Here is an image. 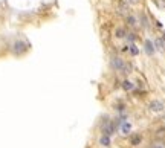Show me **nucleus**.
<instances>
[{
  "instance_id": "nucleus-11",
  "label": "nucleus",
  "mask_w": 165,
  "mask_h": 148,
  "mask_svg": "<svg viewBox=\"0 0 165 148\" xmlns=\"http://www.w3.org/2000/svg\"><path fill=\"white\" fill-rule=\"evenodd\" d=\"M155 43H156V46H158V49H161V50H164V47H165V44H164V41H162V40H159V38H158V40H156V41H155Z\"/></svg>"
},
{
  "instance_id": "nucleus-10",
  "label": "nucleus",
  "mask_w": 165,
  "mask_h": 148,
  "mask_svg": "<svg viewBox=\"0 0 165 148\" xmlns=\"http://www.w3.org/2000/svg\"><path fill=\"white\" fill-rule=\"evenodd\" d=\"M130 128H132V125H130L129 122H124V124H122V133H124V134H129Z\"/></svg>"
},
{
  "instance_id": "nucleus-1",
  "label": "nucleus",
  "mask_w": 165,
  "mask_h": 148,
  "mask_svg": "<svg viewBox=\"0 0 165 148\" xmlns=\"http://www.w3.org/2000/svg\"><path fill=\"white\" fill-rule=\"evenodd\" d=\"M110 64H112V67L115 70H122L124 73H130V70H132V66H129V64H125L121 58H118V57H113L112 58V61H110Z\"/></svg>"
},
{
  "instance_id": "nucleus-8",
  "label": "nucleus",
  "mask_w": 165,
  "mask_h": 148,
  "mask_svg": "<svg viewBox=\"0 0 165 148\" xmlns=\"http://www.w3.org/2000/svg\"><path fill=\"white\" fill-rule=\"evenodd\" d=\"M141 141H142V138L139 136V134H136V136H133L130 139V145H139V144H141Z\"/></svg>"
},
{
  "instance_id": "nucleus-19",
  "label": "nucleus",
  "mask_w": 165,
  "mask_h": 148,
  "mask_svg": "<svg viewBox=\"0 0 165 148\" xmlns=\"http://www.w3.org/2000/svg\"><path fill=\"white\" fill-rule=\"evenodd\" d=\"M155 148H162V147H159V145H158V147H155Z\"/></svg>"
},
{
  "instance_id": "nucleus-13",
  "label": "nucleus",
  "mask_w": 165,
  "mask_h": 148,
  "mask_svg": "<svg viewBox=\"0 0 165 148\" xmlns=\"http://www.w3.org/2000/svg\"><path fill=\"white\" fill-rule=\"evenodd\" d=\"M127 21H129V24H130V26H136V18H135V17H132V16L127 17Z\"/></svg>"
},
{
  "instance_id": "nucleus-12",
  "label": "nucleus",
  "mask_w": 165,
  "mask_h": 148,
  "mask_svg": "<svg viewBox=\"0 0 165 148\" xmlns=\"http://www.w3.org/2000/svg\"><path fill=\"white\" fill-rule=\"evenodd\" d=\"M130 53H132V55H138V53H139V50H138V47L135 44H130Z\"/></svg>"
},
{
  "instance_id": "nucleus-3",
  "label": "nucleus",
  "mask_w": 165,
  "mask_h": 148,
  "mask_svg": "<svg viewBox=\"0 0 165 148\" xmlns=\"http://www.w3.org/2000/svg\"><path fill=\"white\" fill-rule=\"evenodd\" d=\"M115 130H116V125L113 122H110V121H106V124L103 125V133L107 134V136H110V134L115 133Z\"/></svg>"
},
{
  "instance_id": "nucleus-7",
  "label": "nucleus",
  "mask_w": 165,
  "mask_h": 148,
  "mask_svg": "<svg viewBox=\"0 0 165 148\" xmlns=\"http://www.w3.org/2000/svg\"><path fill=\"white\" fill-rule=\"evenodd\" d=\"M99 144H101V145H104V147L110 145V138L107 136V134H103V138L99 139Z\"/></svg>"
},
{
  "instance_id": "nucleus-6",
  "label": "nucleus",
  "mask_w": 165,
  "mask_h": 148,
  "mask_svg": "<svg viewBox=\"0 0 165 148\" xmlns=\"http://www.w3.org/2000/svg\"><path fill=\"white\" fill-rule=\"evenodd\" d=\"M122 89L127 90V92H130V90H135V84L130 83V81H124L122 83Z\"/></svg>"
},
{
  "instance_id": "nucleus-16",
  "label": "nucleus",
  "mask_w": 165,
  "mask_h": 148,
  "mask_svg": "<svg viewBox=\"0 0 165 148\" xmlns=\"http://www.w3.org/2000/svg\"><path fill=\"white\" fill-rule=\"evenodd\" d=\"M127 38H129V40H132V41H135V34H127Z\"/></svg>"
},
{
  "instance_id": "nucleus-2",
  "label": "nucleus",
  "mask_w": 165,
  "mask_h": 148,
  "mask_svg": "<svg viewBox=\"0 0 165 148\" xmlns=\"http://www.w3.org/2000/svg\"><path fill=\"white\" fill-rule=\"evenodd\" d=\"M28 47H29V44L24 43V41H16V43H14V52L17 53V55H18V53L26 52Z\"/></svg>"
},
{
  "instance_id": "nucleus-4",
  "label": "nucleus",
  "mask_w": 165,
  "mask_h": 148,
  "mask_svg": "<svg viewBox=\"0 0 165 148\" xmlns=\"http://www.w3.org/2000/svg\"><path fill=\"white\" fill-rule=\"evenodd\" d=\"M150 110H153V112H161L164 110V104L161 101H153V102H150Z\"/></svg>"
},
{
  "instance_id": "nucleus-5",
  "label": "nucleus",
  "mask_w": 165,
  "mask_h": 148,
  "mask_svg": "<svg viewBox=\"0 0 165 148\" xmlns=\"http://www.w3.org/2000/svg\"><path fill=\"white\" fill-rule=\"evenodd\" d=\"M145 52L148 55H153L155 53V47H153V43L150 41V40H145Z\"/></svg>"
},
{
  "instance_id": "nucleus-17",
  "label": "nucleus",
  "mask_w": 165,
  "mask_h": 148,
  "mask_svg": "<svg viewBox=\"0 0 165 148\" xmlns=\"http://www.w3.org/2000/svg\"><path fill=\"white\" fill-rule=\"evenodd\" d=\"M130 3H138V0H129Z\"/></svg>"
},
{
  "instance_id": "nucleus-18",
  "label": "nucleus",
  "mask_w": 165,
  "mask_h": 148,
  "mask_svg": "<svg viewBox=\"0 0 165 148\" xmlns=\"http://www.w3.org/2000/svg\"><path fill=\"white\" fill-rule=\"evenodd\" d=\"M162 38H164V41H165V34H164V37H162Z\"/></svg>"
},
{
  "instance_id": "nucleus-14",
  "label": "nucleus",
  "mask_w": 165,
  "mask_h": 148,
  "mask_svg": "<svg viewBox=\"0 0 165 148\" xmlns=\"http://www.w3.org/2000/svg\"><path fill=\"white\" fill-rule=\"evenodd\" d=\"M141 21H142V24L145 26V28H148V21H147V17H145V14H141Z\"/></svg>"
},
{
  "instance_id": "nucleus-15",
  "label": "nucleus",
  "mask_w": 165,
  "mask_h": 148,
  "mask_svg": "<svg viewBox=\"0 0 165 148\" xmlns=\"http://www.w3.org/2000/svg\"><path fill=\"white\" fill-rule=\"evenodd\" d=\"M155 2L159 8H165V0H155Z\"/></svg>"
},
{
  "instance_id": "nucleus-9",
  "label": "nucleus",
  "mask_w": 165,
  "mask_h": 148,
  "mask_svg": "<svg viewBox=\"0 0 165 148\" xmlns=\"http://www.w3.org/2000/svg\"><path fill=\"white\" fill-rule=\"evenodd\" d=\"M115 34H116V37H118V38H124V37L127 35V32H125V29H122V28H118Z\"/></svg>"
}]
</instances>
